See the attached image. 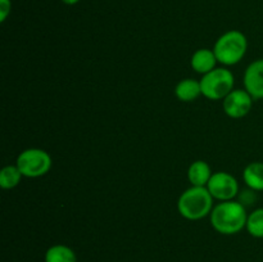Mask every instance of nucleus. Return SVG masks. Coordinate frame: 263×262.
<instances>
[{"label":"nucleus","instance_id":"nucleus-4","mask_svg":"<svg viewBox=\"0 0 263 262\" xmlns=\"http://www.w3.org/2000/svg\"><path fill=\"white\" fill-rule=\"evenodd\" d=\"M235 79L226 67H216L200 79L202 95L210 100H223L234 90Z\"/></svg>","mask_w":263,"mask_h":262},{"label":"nucleus","instance_id":"nucleus-2","mask_svg":"<svg viewBox=\"0 0 263 262\" xmlns=\"http://www.w3.org/2000/svg\"><path fill=\"white\" fill-rule=\"evenodd\" d=\"M213 197L207 186H192L185 190L177 200V210L184 218L198 221L211 215Z\"/></svg>","mask_w":263,"mask_h":262},{"label":"nucleus","instance_id":"nucleus-3","mask_svg":"<svg viewBox=\"0 0 263 262\" xmlns=\"http://www.w3.org/2000/svg\"><path fill=\"white\" fill-rule=\"evenodd\" d=\"M248 50V39L241 31L231 30L221 35L213 46L218 63L234 66L241 62Z\"/></svg>","mask_w":263,"mask_h":262},{"label":"nucleus","instance_id":"nucleus-9","mask_svg":"<svg viewBox=\"0 0 263 262\" xmlns=\"http://www.w3.org/2000/svg\"><path fill=\"white\" fill-rule=\"evenodd\" d=\"M217 62L213 49H199L190 58V66L197 73L205 74L216 68Z\"/></svg>","mask_w":263,"mask_h":262},{"label":"nucleus","instance_id":"nucleus-7","mask_svg":"<svg viewBox=\"0 0 263 262\" xmlns=\"http://www.w3.org/2000/svg\"><path fill=\"white\" fill-rule=\"evenodd\" d=\"M253 98L246 89H234L222 100V108L230 118H243L251 112L253 107Z\"/></svg>","mask_w":263,"mask_h":262},{"label":"nucleus","instance_id":"nucleus-5","mask_svg":"<svg viewBox=\"0 0 263 262\" xmlns=\"http://www.w3.org/2000/svg\"><path fill=\"white\" fill-rule=\"evenodd\" d=\"M15 164L25 177L36 179L48 174L51 169L50 154L40 148H28L21 152Z\"/></svg>","mask_w":263,"mask_h":262},{"label":"nucleus","instance_id":"nucleus-17","mask_svg":"<svg viewBox=\"0 0 263 262\" xmlns=\"http://www.w3.org/2000/svg\"><path fill=\"white\" fill-rule=\"evenodd\" d=\"M62 3H64L66 5H76L80 0H61Z\"/></svg>","mask_w":263,"mask_h":262},{"label":"nucleus","instance_id":"nucleus-1","mask_svg":"<svg viewBox=\"0 0 263 262\" xmlns=\"http://www.w3.org/2000/svg\"><path fill=\"white\" fill-rule=\"evenodd\" d=\"M248 215L246 205L239 200H225L213 207L210 215L211 225L222 235H234L246 229Z\"/></svg>","mask_w":263,"mask_h":262},{"label":"nucleus","instance_id":"nucleus-10","mask_svg":"<svg viewBox=\"0 0 263 262\" xmlns=\"http://www.w3.org/2000/svg\"><path fill=\"white\" fill-rule=\"evenodd\" d=\"M212 175L210 164L202 159L194 161L187 169V179L192 186H207Z\"/></svg>","mask_w":263,"mask_h":262},{"label":"nucleus","instance_id":"nucleus-13","mask_svg":"<svg viewBox=\"0 0 263 262\" xmlns=\"http://www.w3.org/2000/svg\"><path fill=\"white\" fill-rule=\"evenodd\" d=\"M45 262H77V256L71 247L66 244H54L49 247L44 256Z\"/></svg>","mask_w":263,"mask_h":262},{"label":"nucleus","instance_id":"nucleus-16","mask_svg":"<svg viewBox=\"0 0 263 262\" xmlns=\"http://www.w3.org/2000/svg\"><path fill=\"white\" fill-rule=\"evenodd\" d=\"M12 10V2L10 0H0V22H5L9 17Z\"/></svg>","mask_w":263,"mask_h":262},{"label":"nucleus","instance_id":"nucleus-6","mask_svg":"<svg viewBox=\"0 0 263 262\" xmlns=\"http://www.w3.org/2000/svg\"><path fill=\"white\" fill-rule=\"evenodd\" d=\"M207 189L210 190L213 199L220 202L233 200L239 194V182L229 172L218 171L212 175L210 182L207 184Z\"/></svg>","mask_w":263,"mask_h":262},{"label":"nucleus","instance_id":"nucleus-12","mask_svg":"<svg viewBox=\"0 0 263 262\" xmlns=\"http://www.w3.org/2000/svg\"><path fill=\"white\" fill-rule=\"evenodd\" d=\"M243 180L253 192L263 190V162H251L243 171Z\"/></svg>","mask_w":263,"mask_h":262},{"label":"nucleus","instance_id":"nucleus-8","mask_svg":"<svg viewBox=\"0 0 263 262\" xmlns=\"http://www.w3.org/2000/svg\"><path fill=\"white\" fill-rule=\"evenodd\" d=\"M244 89L254 100L263 99V58L252 62L243 76Z\"/></svg>","mask_w":263,"mask_h":262},{"label":"nucleus","instance_id":"nucleus-15","mask_svg":"<svg viewBox=\"0 0 263 262\" xmlns=\"http://www.w3.org/2000/svg\"><path fill=\"white\" fill-rule=\"evenodd\" d=\"M246 229L253 238L263 239V207L249 213Z\"/></svg>","mask_w":263,"mask_h":262},{"label":"nucleus","instance_id":"nucleus-14","mask_svg":"<svg viewBox=\"0 0 263 262\" xmlns=\"http://www.w3.org/2000/svg\"><path fill=\"white\" fill-rule=\"evenodd\" d=\"M22 177L23 175L17 164H9V166L3 167V170L0 171V186L5 190L13 189L20 184Z\"/></svg>","mask_w":263,"mask_h":262},{"label":"nucleus","instance_id":"nucleus-11","mask_svg":"<svg viewBox=\"0 0 263 262\" xmlns=\"http://www.w3.org/2000/svg\"><path fill=\"white\" fill-rule=\"evenodd\" d=\"M175 95L177 99L181 102L189 103L194 102L195 99L202 95V89H200V81L194 79H184L176 85L175 87Z\"/></svg>","mask_w":263,"mask_h":262}]
</instances>
